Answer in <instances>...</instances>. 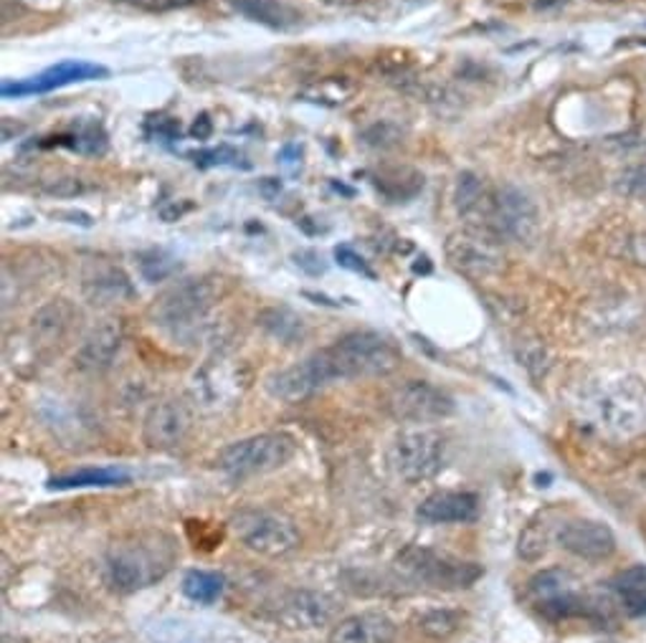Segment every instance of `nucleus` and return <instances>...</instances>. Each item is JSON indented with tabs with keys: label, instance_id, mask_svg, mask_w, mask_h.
I'll return each mask as SVG.
<instances>
[{
	"label": "nucleus",
	"instance_id": "8",
	"mask_svg": "<svg viewBox=\"0 0 646 643\" xmlns=\"http://www.w3.org/2000/svg\"><path fill=\"white\" fill-rule=\"evenodd\" d=\"M231 529L246 550L264 558H287L301 542L295 523L269 509H241L231 517Z\"/></svg>",
	"mask_w": 646,
	"mask_h": 643
},
{
	"label": "nucleus",
	"instance_id": "27",
	"mask_svg": "<svg viewBox=\"0 0 646 643\" xmlns=\"http://www.w3.org/2000/svg\"><path fill=\"white\" fill-rule=\"evenodd\" d=\"M258 325L264 327L266 335H272L274 340L282 345H299L307 337V325L297 312L289 307H269L258 315Z\"/></svg>",
	"mask_w": 646,
	"mask_h": 643
},
{
	"label": "nucleus",
	"instance_id": "38",
	"mask_svg": "<svg viewBox=\"0 0 646 643\" xmlns=\"http://www.w3.org/2000/svg\"><path fill=\"white\" fill-rule=\"evenodd\" d=\"M292 259H295V264L309 276H322L327 272V262L322 259L320 251H315V249H299L292 254Z\"/></svg>",
	"mask_w": 646,
	"mask_h": 643
},
{
	"label": "nucleus",
	"instance_id": "19",
	"mask_svg": "<svg viewBox=\"0 0 646 643\" xmlns=\"http://www.w3.org/2000/svg\"><path fill=\"white\" fill-rule=\"evenodd\" d=\"M125 340V327L119 319H105L84 337L80 350H76V368L84 372H102L112 368V362L119 355V347Z\"/></svg>",
	"mask_w": 646,
	"mask_h": 643
},
{
	"label": "nucleus",
	"instance_id": "35",
	"mask_svg": "<svg viewBox=\"0 0 646 643\" xmlns=\"http://www.w3.org/2000/svg\"><path fill=\"white\" fill-rule=\"evenodd\" d=\"M198 168H215V165H239L241 155L234 150V147L221 145L215 150H203V152H191L188 155Z\"/></svg>",
	"mask_w": 646,
	"mask_h": 643
},
{
	"label": "nucleus",
	"instance_id": "42",
	"mask_svg": "<svg viewBox=\"0 0 646 643\" xmlns=\"http://www.w3.org/2000/svg\"><path fill=\"white\" fill-rule=\"evenodd\" d=\"M129 3L135 6H142V8H176V6H186L191 3V0H129Z\"/></svg>",
	"mask_w": 646,
	"mask_h": 643
},
{
	"label": "nucleus",
	"instance_id": "28",
	"mask_svg": "<svg viewBox=\"0 0 646 643\" xmlns=\"http://www.w3.org/2000/svg\"><path fill=\"white\" fill-rule=\"evenodd\" d=\"M373 182L391 203H406L421 193L424 176L413 168H391L378 172Z\"/></svg>",
	"mask_w": 646,
	"mask_h": 643
},
{
	"label": "nucleus",
	"instance_id": "1",
	"mask_svg": "<svg viewBox=\"0 0 646 643\" xmlns=\"http://www.w3.org/2000/svg\"><path fill=\"white\" fill-rule=\"evenodd\" d=\"M178 565L176 537L162 529L123 535L107 547L105 580L115 593H137L166 580Z\"/></svg>",
	"mask_w": 646,
	"mask_h": 643
},
{
	"label": "nucleus",
	"instance_id": "16",
	"mask_svg": "<svg viewBox=\"0 0 646 643\" xmlns=\"http://www.w3.org/2000/svg\"><path fill=\"white\" fill-rule=\"evenodd\" d=\"M193 429L191 405L176 398L155 403L142 421V441L152 451H168L180 446Z\"/></svg>",
	"mask_w": 646,
	"mask_h": 643
},
{
	"label": "nucleus",
	"instance_id": "9",
	"mask_svg": "<svg viewBox=\"0 0 646 643\" xmlns=\"http://www.w3.org/2000/svg\"><path fill=\"white\" fill-rule=\"evenodd\" d=\"M479 231L497 241L532 243L540 233V213L536 201L515 186H499L493 190L487 221Z\"/></svg>",
	"mask_w": 646,
	"mask_h": 643
},
{
	"label": "nucleus",
	"instance_id": "4",
	"mask_svg": "<svg viewBox=\"0 0 646 643\" xmlns=\"http://www.w3.org/2000/svg\"><path fill=\"white\" fill-rule=\"evenodd\" d=\"M338 380L381 378L401 365V350L385 335L373 329H356L342 335L338 342L325 347Z\"/></svg>",
	"mask_w": 646,
	"mask_h": 643
},
{
	"label": "nucleus",
	"instance_id": "17",
	"mask_svg": "<svg viewBox=\"0 0 646 643\" xmlns=\"http://www.w3.org/2000/svg\"><path fill=\"white\" fill-rule=\"evenodd\" d=\"M558 542L575 558L601 562L616 552V535L608 525L593 523V519H573L558 533Z\"/></svg>",
	"mask_w": 646,
	"mask_h": 643
},
{
	"label": "nucleus",
	"instance_id": "14",
	"mask_svg": "<svg viewBox=\"0 0 646 643\" xmlns=\"http://www.w3.org/2000/svg\"><path fill=\"white\" fill-rule=\"evenodd\" d=\"M532 603L540 608V613L550 621H563L583 615L585 608L583 598L575 593V580L568 570L550 568L538 572L528 583Z\"/></svg>",
	"mask_w": 646,
	"mask_h": 643
},
{
	"label": "nucleus",
	"instance_id": "32",
	"mask_svg": "<svg viewBox=\"0 0 646 643\" xmlns=\"http://www.w3.org/2000/svg\"><path fill=\"white\" fill-rule=\"evenodd\" d=\"M548 542H550V525L532 523L520 535V542H517V555H520L522 560L536 562L548 552Z\"/></svg>",
	"mask_w": 646,
	"mask_h": 643
},
{
	"label": "nucleus",
	"instance_id": "21",
	"mask_svg": "<svg viewBox=\"0 0 646 643\" xmlns=\"http://www.w3.org/2000/svg\"><path fill=\"white\" fill-rule=\"evenodd\" d=\"M477 517L479 499L472 492H436L416 509V519L424 525H467Z\"/></svg>",
	"mask_w": 646,
	"mask_h": 643
},
{
	"label": "nucleus",
	"instance_id": "10",
	"mask_svg": "<svg viewBox=\"0 0 646 643\" xmlns=\"http://www.w3.org/2000/svg\"><path fill=\"white\" fill-rule=\"evenodd\" d=\"M338 380V372H335L330 355L327 350H317L292 368H284L279 372H272L266 378V393H269L274 401L282 403H305L309 398L320 393L322 388L332 386Z\"/></svg>",
	"mask_w": 646,
	"mask_h": 643
},
{
	"label": "nucleus",
	"instance_id": "31",
	"mask_svg": "<svg viewBox=\"0 0 646 643\" xmlns=\"http://www.w3.org/2000/svg\"><path fill=\"white\" fill-rule=\"evenodd\" d=\"M137 268H140L145 282L158 284V282L170 280V276L180 268V264H178V259L166 249H148L137 254Z\"/></svg>",
	"mask_w": 646,
	"mask_h": 643
},
{
	"label": "nucleus",
	"instance_id": "44",
	"mask_svg": "<svg viewBox=\"0 0 646 643\" xmlns=\"http://www.w3.org/2000/svg\"><path fill=\"white\" fill-rule=\"evenodd\" d=\"M565 3H568V0H536V8H538V11H548V8H560Z\"/></svg>",
	"mask_w": 646,
	"mask_h": 643
},
{
	"label": "nucleus",
	"instance_id": "12",
	"mask_svg": "<svg viewBox=\"0 0 646 643\" xmlns=\"http://www.w3.org/2000/svg\"><path fill=\"white\" fill-rule=\"evenodd\" d=\"M446 259L456 272L467 274L472 280H487V276H495L505 268V254L499 241L477 229L449 236Z\"/></svg>",
	"mask_w": 646,
	"mask_h": 643
},
{
	"label": "nucleus",
	"instance_id": "22",
	"mask_svg": "<svg viewBox=\"0 0 646 643\" xmlns=\"http://www.w3.org/2000/svg\"><path fill=\"white\" fill-rule=\"evenodd\" d=\"M84 297L94 307H112L135 297V286L119 266H97L84 276Z\"/></svg>",
	"mask_w": 646,
	"mask_h": 643
},
{
	"label": "nucleus",
	"instance_id": "39",
	"mask_svg": "<svg viewBox=\"0 0 646 643\" xmlns=\"http://www.w3.org/2000/svg\"><path fill=\"white\" fill-rule=\"evenodd\" d=\"M43 188H46L49 196H56V198H68V196L84 193V186H82L80 178H56V180H49Z\"/></svg>",
	"mask_w": 646,
	"mask_h": 643
},
{
	"label": "nucleus",
	"instance_id": "25",
	"mask_svg": "<svg viewBox=\"0 0 646 643\" xmlns=\"http://www.w3.org/2000/svg\"><path fill=\"white\" fill-rule=\"evenodd\" d=\"M231 8L244 19L262 23L266 29L287 31L295 29L301 15L284 0H229Z\"/></svg>",
	"mask_w": 646,
	"mask_h": 643
},
{
	"label": "nucleus",
	"instance_id": "26",
	"mask_svg": "<svg viewBox=\"0 0 646 643\" xmlns=\"http://www.w3.org/2000/svg\"><path fill=\"white\" fill-rule=\"evenodd\" d=\"M72 322H74L72 304L64 302V299L51 302V304H46V307H41L36 315H33V319H31L33 337H36L41 345H56L68 335Z\"/></svg>",
	"mask_w": 646,
	"mask_h": 643
},
{
	"label": "nucleus",
	"instance_id": "37",
	"mask_svg": "<svg viewBox=\"0 0 646 643\" xmlns=\"http://www.w3.org/2000/svg\"><path fill=\"white\" fill-rule=\"evenodd\" d=\"M366 143L370 147H393L401 143V133L399 127L388 125V122H378V125H373L366 133Z\"/></svg>",
	"mask_w": 646,
	"mask_h": 643
},
{
	"label": "nucleus",
	"instance_id": "43",
	"mask_svg": "<svg viewBox=\"0 0 646 643\" xmlns=\"http://www.w3.org/2000/svg\"><path fill=\"white\" fill-rule=\"evenodd\" d=\"M279 190H282V182L277 178H264L262 180V193L266 198H274V196L279 193Z\"/></svg>",
	"mask_w": 646,
	"mask_h": 643
},
{
	"label": "nucleus",
	"instance_id": "23",
	"mask_svg": "<svg viewBox=\"0 0 646 643\" xmlns=\"http://www.w3.org/2000/svg\"><path fill=\"white\" fill-rule=\"evenodd\" d=\"M489 203H493V190L485 186V180H481L477 172H462V176L456 178L454 205L462 219H467L472 223V229L479 231L481 225H485Z\"/></svg>",
	"mask_w": 646,
	"mask_h": 643
},
{
	"label": "nucleus",
	"instance_id": "5",
	"mask_svg": "<svg viewBox=\"0 0 646 643\" xmlns=\"http://www.w3.org/2000/svg\"><path fill=\"white\" fill-rule=\"evenodd\" d=\"M295 454L297 443L287 433H256L221 449L215 464L231 479H252L287 466Z\"/></svg>",
	"mask_w": 646,
	"mask_h": 643
},
{
	"label": "nucleus",
	"instance_id": "2",
	"mask_svg": "<svg viewBox=\"0 0 646 643\" xmlns=\"http://www.w3.org/2000/svg\"><path fill=\"white\" fill-rule=\"evenodd\" d=\"M221 297L219 284L211 280H186L160 294L150 307L152 325L178 342H198L209 329V317Z\"/></svg>",
	"mask_w": 646,
	"mask_h": 643
},
{
	"label": "nucleus",
	"instance_id": "41",
	"mask_svg": "<svg viewBox=\"0 0 646 643\" xmlns=\"http://www.w3.org/2000/svg\"><path fill=\"white\" fill-rule=\"evenodd\" d=\"M211 133H213V122L209 119V115H201L193 122L191 135L195 137V140H209Z\"/></svg>",
	"mask_w": 646,
	"mask_h": 643
},
{
	"label": "nucleus",
	"instance_id": "36",
	"mask_svg": "<svg viewBox=\"0 0 646 643\" xmlns=\"http://www.w3.org/2000/svg\"><path fill=\"white\" fill-rule=\"evenodd\" d=\"M335 259H338V264H340L342 268H348V272L366 276V280H370V282L375 280V272L368 266L366 259L360 256L358 251H352L350 246H345V243H342V246L335 249Z\"/></svg>",
	"mask_w": 646,
	"mask_h": 643
},
{
	"label": "nucleus",
	"instance_id": "33",
	"mask_svg": "<svg viewBox=\"0 0 646 643\" xmlns=\"http://www.w3.org/2000/svg\"><path fill=\"white\" fill-rule=\"evenodd\" d=\"M462 613L456 611H428L419 619V631L431 639H449L452 633L459 631Z\"/></svg>",
	"mask_w": 646,
	"mask_h": 643
},
{
	"label": "nucleus",
	"instance_id": "45",
	"mask_svg": "<svg viewBox=\"0 0 646 643\" xmlns=\"http://www.w3.org/2000/svg\"><path fill=\"white\" fill-rule=\"evenodd\" d=\"M325 3H330V6H352L356 0H325Z\"/></svg>",
	"mask_w": 646,
	"mask_h": 643
},
{
	"label": "nucleus",
	"instance_id": "3",
	"mask_svg": "<svg viewBox=\"0 0 646 643\" xmlns=\"http://www.w3.org/2000/svg\"><path fill=\"white\" fill-rule=\"evenodd\" d=\"M591 425L603 436L628 441L646 431V386L639 378H618L599 386L585 401Z\"/></svg>",
	"mask_w": 646,
	"mask_h": 643
},
{
	"label": "nucleus",
	"instance_id": "6",
	"mask_svg": "<svg viewBox=\"0 0 646 643\" xmlns=\"http://www.w3.org/2000/svg\"><path fill=\"white\" fill-rule=\"evenodd\" d=\"M395 562L411 580L436 590H467L485 576L479 562L459 560L424 545H406L395 555Z\"/></svg>",
	"mask_w": 646,
	"mask_h": 643
},
{
	"label": "nucleus",
	"instance_id": "11",
	"mask_svg": "<svg viewBox=\"0 0 646 643\" xmlns=\"http://www.w3.org/2000/svg\"><path fill=\"white\" fill-rule=\"evenodd\" d=\"M388 413L409 425L444 421L454 413V398L428 380H406L388 396Z\"/></svg>",
	"mask_w": 646,
	"mask_h": 643
},
{
	"label": "nucleus",
	"instance_id": "24",
	"mask_svg": "<svg viewBox=\"0 0 646 643\" xmlns=\"http://www.w3.org/2000/svg\"><path fill=\"white\" fill-rule=\"evenodd\" d=\"M133 476L119 466H86L76 472L59 474L49 479L51 492H72V489H109V486H127Z\"/></svg>",
	"mask_w": 646,
	"mask_h": 643
},
{
	"label": "nucleus",
	"instance_id": "40",
	"mask_svg": "<svg viewBox=\"0 0 646 643\" xmlns=\"http://www.w3.org/2000/svg\"><path fill=\"white\" fill-rule=\"evenodd\" d=\"M148 133L155 137H162V140H180V125L170 117H150Z\"/></svg>",
	"mask_w": 646,
	"mask_h": 643
},
{
	"label": "nucleus",
	"instance_id": "29",
	"mask_svg": "<svg viewBox=\"0 0 646 643\" xmlns=\"http://www.w3.org/2000/svg\"><path fill=\"white\" fill-rule=\"evenodd\" d=\"M614 593L628 615H634V619L646 615V568L644 565H636V568L624 570L622 576L614 580Z\"/></svg>",
	"mask_w": 646,
	"mask_h": 643
},
{
	"label": "nucleus",
	"instance_id": "34",
	"mask_svg": "<svg viewBox=\"0 0 646 643\" xmlns=\"http://www.w3.org/2000/svg\"><path fill=\"white\" fill-rule=\"evenodd\" d=\"M614 190L618 196L632 198V201H644L646 198V162L628 165L618 172L614 180Z\"/></svg>",
	"mask_w": 646,
	"mask_h": 643
},
{
	"label": "nucleus",
	"instance_id": "7",
	"mask_svg": "<svg viewBox=\"0 0 646 643\" xmlns=\"http://www.w3.org/2000/svg\"><path fill=\"white\" fill-rule=\"evenodd\" d=\"M446 462V436L426 425H409L393 441L391 464L406 484H424L442 472Z\"/></svg>",
	"mask_w": 646,
	"mask_h": 643
},
{
	"label": "nucleus",
	"instance_id": "30",
	"mask_svg": "<svg viewBox=\"0 0 646 643\" xmlns=\"http://www.w3.org/2000/svg\"><path fill=\"white\" fill-rule=\"evenodd\" d=\"M180 590L188 601L198 605H213L226 590V578L213 570H188L180 580Z\"/></svg>",
	"mask_w": 646,
	"mask_h": 643
},
{
	"label": "nucleus",
	"instance_id": "15",
	"mask_svg": "<svg viewBox=\"0 0 646 643\" xmlns=\"http://www.w3.org/2000/svg\"><path fill=\"white\" fill-rule=\"evenodd\" d=\"M109 68L102 64H92V61H59V64L49 66L46 72H41L31 80H19V82H3L0 84V94L6 99H23L33 97V94H49L54 89H62L68 84L80 82H92V80H107Z\"/></svg>",
	"mask_w": 646,
	"mask_h": 643
},
{
	"label": "nucleus",
	"instance_id": "13",
	"mask_svg": "<svg viewBox=\"0 0 646 643\" xmlns=\"http://www.w3.org/2000/svg\"><path fill=\"white\" fill-rule=\"evenodd\" d=\"M340 613V603L322 590H289L274 605V621L289 631H317L330 625Z\"/></svg>",
	"mask_w": 646,
	"mask_h": 643
},
{
	"label": "nucleus",
	"instance_id": "18",
	"mask_svg": "<svg viewBox=\"0 0 646 643\" xmlns=\"http://www.w3.org/2000/svg\"><path fill=\"white\" fill-rule=\"evenodd\" d=\"M195 398L203 405L219 408V405H231L241 398L246 390V378L241 376V365H229V362H211L195 376Z\"/></svg>",
	"mask_w": 646,
	"mask_h": 643
},
{
	"label": "nucleus",
	"instance_id": "20",
	"mask_svg": "<svg viewBox=\"0 0 646 643\" xmlns=\"http://www.w3.org/2000/svg\"><path fill=\"white\" fill-rule=\"evenodd\" d=\"M399 625L381 611L352 613L332 625L327 643H395Z\"/></svg>",
	"mask_w": 646,
	"mask_h": 643
}]
</instances>
